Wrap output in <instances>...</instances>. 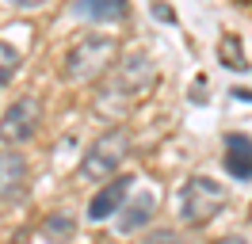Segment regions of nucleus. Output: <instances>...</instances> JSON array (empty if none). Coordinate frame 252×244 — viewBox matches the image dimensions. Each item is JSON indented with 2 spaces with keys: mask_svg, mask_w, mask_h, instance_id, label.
<instances>
[{
  "mask_svg": "<svg viewBox=\"0 0 252 244\" xmlns=\"http://www.w3.org/2000/svg\"><path fill=\"white\" fill-rule=\"evenodd\" d=\"M77 8L88 19H119L126 12V0H77Z\"/></svg>",
  "mask_w": 252,
  "mask_h": 244,
  "instance_id": "nucleus-11",
  "label": "nucleus"
},
{
  "mask_svg": "<svg viewBox=\"0 0 252 244\" xmlns=\"http://www.w3.org/2000/svg\"><path fill=\"white\" fill-rule=\"evenodd\" d=\"M46 0H12V8H19V12H34V8H42Z\"/></svg>",
  "mask_w": 252,
  "mask_h": 244,
  "instance_id": "nucleus-14",
  "label": "nucleus"
},
{
  "mask_svg": "<svg viewBox=\"0 0 252 244\" xmlns=\"http://www.w3.org/2000/svg\"><path fill=\"white\" fill-rule=\"evenodd\" d=\"M19 73V54L8 42H0V92L12 84V76Z\"/></svg>",
  "mask_w": 252,
  "mask_h": 244,
  "instance_id": "nucleus-12",
  "label": "nucleus"
},
{
  "mask_svg": "<svg viewBox=\"0 0 252 244\" xmlns=\"http://www.w3.org/2000/svg\"><path fill=\"white\" fill-rule=\"evenodd\" d=\"M145 244H180V237H176L172 229H157L153 237H145Z\"/></svg>",
  "mask_w": 252,
  "mask_h": 244,
  "instance_id": "nucleus-13",
  "label": "nucleus"
},
{
  "mask_svg": "<svg viewBox=\"0 0 252 244\" xmlns=\"http://www.w3.org/2000/svg\"><path fill=\"white\" fill-rule=\"evenodd\" d=\"M126 152H130V134H126L123 126H115V130L95 137L92 145H88V152L80 156V176L92 180V183L111 180L119 172V164L126 160Z\"/></svg>",
  "mask_w": 252,
  "mask_h": 244,
  "instance_id": "nucleus-4",
  "label": "nucleus"
},
{
  "mask_svg": "<svg viewBox=\"0 0 252 244\" xmlns=\"http://www.w3.org/2000/svg\"><path fill=\"white\" fill-rule=\"evenodd\" d=\"M27 187V160L16 149H0V202H12Z\"/></svg>",
  "mask_w": 252,
  "mask_h": 244,
  "instance_id": "nucleus-6",
  "label": "nucleus"
},
{
  "mask_svg": "<svg viewBox=\"0 0 252 244\" xmlns=\"http://www.w3.org/2000/svg\"><path fill=\"white\" fill-rule=\"evenodd\" d=\"M153 210H157V198L153 195H134L123 202V217H119V233H134V229L149 225V217H153Z\"/></svg>",
  "mask_w": 252,
  "mask_h": 244,
  "instance_id": "nucleus-8",
  "label": "nucleus"
},
{
  "mask_svg": "<svg viewBox=\"0 0 252 244\" xmlns=\"http://www.w3.org/2000/svg\"><path fill=\"white\" fill-rule=\"evenodd\" d=\"M218 244H245L241 237H225V241H218Z\"/></svg>",
  "mask_w": 252,
  "mask_h": 244,
  "instance_id": "nucleus-15",
  "label": "nucleus"
},
{
  "mask_svg": "<svg viewBox=\"0 0 252 244\" xmlns=\"http://www.w3.org/2000/svg\"><path fill=\"white\" fill-rule=\"evenodd\" d=\"M38 233H42V241H46V244H69L73 237H77V217H73L69 210H54V214L42 217Z\"/></svg>",
  "mask_w": 252,
  "mask_h": 244,
  "instance_id": "nucleus-9",
  "label": "nucleus"
},
{
  "mask_svg": "<svg viewBox=\"0 0 252 244\" xmlns=\"http://www.w3.org/2000/svg\"><path fill=\"white\" fill-rule=\"evenodd\" d=\"M115 61H119V42L111 34H88L65 54V80L92 84L115 69Z\"/></svg>",
  "mask_w": 252,
  "mask_h": 244,
  "instance_id": "nucleus-1",
  "label": "nucleus"
},
{
  "mask_svg": "<svg viewBox=\"0 0 252 244\" xmlns=\"http://www.w3.org/2000/svg\"><path fill=\"white\" fill-rule=\"evenodd\" d=\"M126 198H130V180L103 183V187L92 195V202H88V217H92V221H107V217H115V214L123 210Z\"/></svg>",
  "mask_w": 252,
  "mask_h": 244,
  "instance_id": "nucleus-7",
  "label": "nucleus"
},
{
  "mask_svg": "<svg viewBox=\"0 0 252 244\" xmlns=\"http://www.w3.org/2000/svg\"><path fill=\"white\" fill-rule=\"evenodd\" d=\"M225 172L237 180H252V141L245 137H229V152H225Z\"/></svg>",
  "mask_w": 252,
  "mask_h": 244,
  "instance_id": "nucleus-10",
  "label": "nucleus"
},
{
  "mask_svg": "<svg viewBox=\"0 0 252 244\" xmlns=\"http://www.w3.org/2000/svg\"><path fill=\"white\" fill-rule=\"evenodd\" d=\"M225 206V187L210 176H191L184 187H180V221L191 229L214 221Z\"/></svg>",
  "mask_w": 252,
  "mask_h": 244,
  "instance_id": "nucleus-3",
  "label": "nucleus"
},
{
  "mask_svg": "<svg viewBox=\"0 0 252 244\" xmlns=\"http://www.w3.org/2000/svg\"><path fill=\"white\" fill-rule=\"evenodd\" d=\"M157 84V69L145 54H130V58L115 61V69L107 73V88H103V103H134L149 95V88Z\"/></svg>",
  "mask_w": 252,
  "mask_h": 244,
  "instance_id": "nucleus-2",
  "label": "nucleus"
},
{
  "mask_svg": "<svg viewBox=\"0 0 252 244\" xmlns=\"http://www.w3.org/2000/svg\"><path fill=\"white\" fill-rule=\"evenodd\" d=\"M38 126H42V103L34 95H23L0 115V141L4 145H23V141L34 137Z\"/></svg>",
  "mask_w": 252,
  "mask_h": 244,
  "instance_id": "nucleus-5",
  "label": "nucleus"
}]
</instances>
